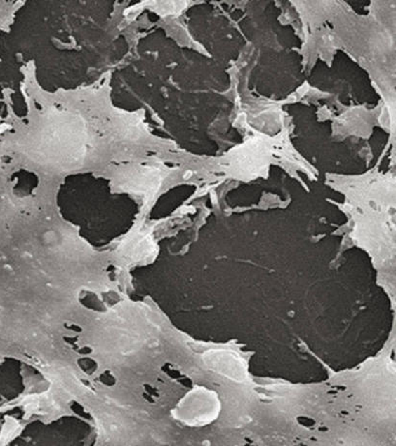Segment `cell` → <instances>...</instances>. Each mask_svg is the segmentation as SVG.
I'll list each match as a JSON object with an SVG mask.
<instances>
[{"label": "cell", "instance_id": "cell-1", "mask_svg": "<svg viewBox=\"0 0 396 446\" xmlns=\"http://www.w3.org/2000/svg\"><path fill=\"white\" fill-rule=\"evenodd\" d=\"M37 154L52 164L65 165L80 158L84 139L81 125L70 117L58 116L43 130Z\"/></svg>", "mask_w": 396, "mask_h": 446}, {"label": "cell", "instance_id": "cell-2", "mask_svg": "<svg viewBox=\"0 0 396 446\" xmlns=\"http://www.w3.org/2000/svg\"><path fill=\"white\" fill-rule=\"evenodd\" d=\"M158 175L152 172H140L127 178L126 185L132 187L135 192L148 193L157 189Z\"/></svg>", "mask_w": 396, "mask_h": 446}]
</instances>
